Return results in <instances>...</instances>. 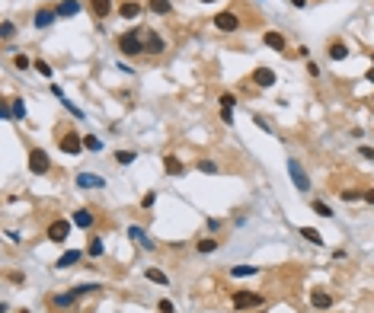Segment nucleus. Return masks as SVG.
Listing matches in <instances>:
<instances>
[{"mask_svg": "<svg viewBox=\"0 0 374 313\" xmlns=\"http://www.w3.org/2000/svg\"><path fill=\"white\" fill-rule=\"evenodd\" d=\"M144 35L147 32H141V29H125L122 35H119V51L122 54H147V48H144Z\"/></svg>", "mask_w": 374, "mask_h": 313, "instance_id": "nucleus-1", "label": "nucleus"}, {"mask_svg": "<svg viewBox=\"0 0 374 313\" xmlns=\"http://www.w3.org/2000/svg\"><path fill=\"white\" fill-rule=\"evenodd\" d=\"M51 169V160H48V153L42 147H32L29 150V173L32 176H45Z\"/></svg>", "mask_w": 374, "mask_h": 313, "instance_id": "nucleus-2", "label": "nucleus"}, {"mask_svg": "<svg viewBox=\"0 0 374 313\" xmlns=\"http://www.w3.org/2000/svg\"><path fill=\"white\" fill-rule=\"evenodd\" d=\"M234 310H253V307H262V294L256 291H234Z\"/></svg>", "mask_w": 374, "mask_h": 313, "instance_id": "nucleus-3", "label": "nucleus"}, {"mask_svg": "<svg viewBox=\"0 0 374 313\" xmlns=\"http://www.w3.org/2000/svg\"><path fill=\"white\" fill-rule=\"evenodd\" d=\"M58 147H61L68 157H77V153L84 150V138H80L77 131H68V134H61V138H58Z\"/></svg>", "mask_w": 374, "mask_h": 313, "instance_id": "nucleus-4", "label": "nucleus"}, {"mask_svg": "<svg viewBox=\"0 0 374 313\" xmlns=\"http://www.w3.org/2000/svg\"><path fill=\"white\" fill-rule=\"evenodd\" d=\"M288 173H291V182H294V189H298V192H307V189H310V179H307V173L301 169V163L294 160V157L288 160Z\"/></svg>", "mask_w": 374, "mask_h": 313, "instance_id": "nucleus-5", "label": "nucleus"}, {"mask_svg": "<svg viewBox=\"0 0 374 313\" xmlns=\"http://www.w3.org/2000/svg\"><path fill=\"white\" fill-rule=\"evenodd\" d=\"M214 29H221V32H237V29H240L237 13H230V10L218 13V16H214Z\"/></svg>", "mask_w": 374, "mask_h": 313, "instance_id": "nucleus-6", "label": "nucleus"}, {"mask_svg": "<svg viewBox=\"0 0 374 313\" xmlns=\"http://www.w3.org/2000/svg\"><path fill=\"white\" fill-rule=\"evenodd\" d=\"M68 233H70V221H64V217L48 224V240H51V243H64Z\"/></svg>", "mask_w": 374, "mask_h": 313, "instance_id": "nucleus-7", "label": "nucleus"}, {"mask_svg": "<svg viewBox=\"0 0 374 313\" xmlns=\"http://www.w3.org/2000/svg\"><path fill=\"white\" fill-rule=\"evenodd\" d=\"M54 19H58V10H48V7H38V10H35V16H32L35 29H51Z\"/></svg>", "mask_w": 374, "mask_h": 313, "instance_id": "nucleus-8", "label": "nucleus"}, {"mask_svg": "<svg viewBox=\"0 0 374 313\" xmlns=\"http://www.w3.org/2000/svg\"><path fill=\"white\" fill-rule=\"evenodd\" d=\"M250 80H253L256 86H259V90H269V86L275 83V70H272V67H256Z\"/></svg>", "mask_w": 374, "mask_h": 313, "instance_id": "nucleus-9", "label": "nucleus"}, {"mask_svg": "<svg viewBox=\"0 0 374 313\" xmlns=\"http://www.w3.org/2000/svg\"><path fill=\"white\" fill-rule=\"evenodd\" d=\"M144 48H147V54H163V48H167V42H163V35L157 29H151L144 35Z\"/></svg>", "mask_w": 374, "mask_h": 313, "instance_id": "nucleus-10", "label": "nucleus"}, {"mask_svg": "<svg viewBox=\"0 0 374 313\" xmlns=\"http://www.w3.org/2000/svg\"><path fill=\"white\" fill-rule=\"evenodd\" d=\"M74 182L80 185V189H102V185H106V179H102V176H96V173H80Z\"/></svg>", "mask_w": 374, "mask_h": 313, "instance_id": "nucleus-11", "label": "nucleus"}, {"mask_svg": "<svg viewBox=\"0 0 374 313\" xmlns=\"http://www.w3.org/2000/svg\"><path fill=\"white\" fill-rule=\"evenodd\" d=\"M54 10H58V16H61V19H70V16H77L80 10H84V3H80V0H61Z\"/></svg>", "mask_w": 374, "mask_h": 313, "instance_id": "nucleus-12", "label": "nucleus"}, {"mask_svg": "<svg viewBox=\"0 0 374 313\" xmlns=\"http://www.w3.org/2000/svg\"><path fill=\"white\" fill-rule=\"evenodd\" d=\"M310 304L317 307V310H329V307H333V297H329V291L313 288V291H310Z\"/></svg>", "mask_w": 374, "mask_h": 313, "instance_id": "nucleus-13", "label": "nucleus"}, {"mask_svg": "<svg viewBox=\"0 0 374 313\" xmlns=\"http://www.w3.org/2000/svg\"><path fill=\"white\" fill-rule=\"evenodd\" d=\"M262 42H266V48H272V51H278V54L285 51V35L282 32H272V29L262 32Z\"/></svg>", "mask_w": 374, "mask_h": 313, "instance_id": "nucleus-14", "label": "nucleus"}, {"mask_svg": "<svg viewBox=\"0 0 374 313\" xmlns=\"http://www.w3.org/2000/svg\"><path fill=\"white\" fill-rule=\"evenodd\" d=\"M326 48H329V58H333V61H345V58H349V45H345L342 38H333Z\"/></svg>", "mask_w": 374, "mask_h": 313, "instance_id": "nucleus-15", "label": "nucleus"}, {"mask_svg": "<svg viewBox=\"0 0 374 313\" xmlns=\"http://www.w3.org/2000/svg\"><path fill=\"white\" fill-rule=\"evenodd\" d=\"M141 3H137V0H125L122 7H119V16H122V19H137V16H141Z\"/></svg>", "mask_w": 374, "mask_h": 313, "instance_id": "nucleus-16", "label": "nucleus"}, {"mask_svg": "<svg viewBox=\"0 0 374 313\" xmlns=\"http://www.w3.org/2000/svg\"><path fill=\"white\" fill-rule=\"evenodd\" d=\"M128 237L135 240V243H141L144 249H153V240H151V237L144 233V227H137V224H131V227H128Z\"/></svg>", "mask_w": 374, "mask_h": 313, "instance_id": "nucleus-17", "label": "nucleus"}, {"mask_svg": "<svg viewBox=\"0 0 374 313\" xmlns=\"http://www.w3.org/2000/svg\"><path fill=\"white\" fill-rule=\"evenodd\" d=\"M163 169H167V176H183V160H179V157H176V153H167V157H163Z\"/></svg>", "mask_w": 374, "mask_h": 313, "instance_id": "nucleus-18", "label": "nucleus"}, {"mask_svg": "<svg viewBox=\"0 0 374 313\" xmlns=\"http://www.w3.org/2000/svg\"><path fill=\"white\" fill-rule=\"evenodd\" d=\"M86 3H90V10H93L96 19H106V16L112 13V0H86Z\"/></svg>", "mask_w": 374, "mask_h": 313, "instance_id": "nucleus-19", "label": "nucleus"}, {"mask_svg": "<svg viewBox=\"0 0 374 313\" xmlns=\"http://www.w3.org/2000/svg\"><path fill=\"white\" fill-rule=\"evenodd\" d=\"M80 259H84V249H68L61 259L54 262V265H58V268H70V265H77Z\"/></svg>", "mask_w": 374, "mask_h": 313, "instance_id": "nucleus-20", "label": "nucleus"}, {"mask_svg": "<svg viewBox=\"0 0 374 313\" xmlns=\"http://www.w3.org/2000/svg\"><path fill=\"white\" fill-rule=\"evenodd\" d=\"M70 224H74V227H84V230H90V227H93V214L86 211V208H80V211H74Z\"/></svg>", "mask_w": 374, "mask_h": 313, "instance_id": "nucleus-21", "label": "nucleus"}, {"mask_svg": "<svg viewBox=\"0 0 374 313\" xmlns=\"http://www.w3.org/2000/svg\"><path fill=\"white\" fill-rule=\"evenodd\" d=\"M144 278H147V281H153V284H163V288H167V284H170V278H167V272H160V268H151V265H147V272H144Z\"/></svg>", "mask_w": 374, "mask_h": 313, "instance_id": "nucleus-22", "label": "nucleus"}, {"mask_svg": "<svg viewBox=\"0 0 374 313\" xmlns=\"http://www.w3.org/2000/svg\"><path fill=\"white\" fill-rule=\"evenodd\" d=\"M256 272H259L256 265H234L230 268V278H253Z\"/></svg>", "mask_w": 374, "mask_h": 313, "instance_id": "nucleus-23", "label": "nucleus"}, {"mask_svg": "<svg viewBox=\"0 0 374 313\" xmlns=\"http://www.w3.org/2000/svg\"><path fill=\"white\" fill-rule=\"evenodd\" d=\"M195 166H199V173H208V176L221 173V166H218L214 160H208V157H199V163H195Z\"/></svg>", "mask_w": 374, "mask_h": 313, "instance_id": "nucleus-24", "label": "nucleus"}, {"mask_svg": "<svg viewBox=\"0 0 374 313\" xmlns=\"http://www.w3.org/2000/svg\"><path fill=\"white\" fill-rule=\"evenodd\" d=\"M170 10H173V0H151V13L170 16Z\"/></svg>", "mask_w": 374, "mask_h": 313, "instance_id": "nucleus-25", "label": "nucleus"}, {"mask_svg": "<svg viewBox=\"0 0 374 313\" xmlns=\"http://www.w3.org/2000/svg\"><path fill=\"white\" fill-rule=\"evenodd\" d=\"M301 237H304L307 243H313V246H323V237H320V230H313V227H301Z\"/></svg>", "mask_w": 374, "mask_h": 313, "instance_id": "nucleus-26", "label": "nucleus"}, {"mask_svg": "<svg viewBox=\"0 0 374 313\" xmlns=\"http://www.w3.org/2000/svg\"><path fill=\"white\" fill-rule=\"evenodd\" d=\"M102 252H106L102 240H100V237H93V240H90V246H86V256H93V259H100Z\"/></svg>", "mask_w": 374, "mask_h": 313, "instance_id": "nucleus-27", "label": "nucleus"}, {"mask_svg": "<svg viewBox=\"0 0 374 313\" xmlns=\"http://www.w3.org/2000/svg\"><path fill=\"white\" fill-rule=\"evenodd\" d=\"M135 157H137L135 150H115V163H119V166H128V163H135Z\"/></svg>", "mask_w": 374, "mask_h": 313, "instance_id": "nucleus-28", "label": "nucleus"}, {"mask_svg": "<svg viewBox=\"0 0 374 313\" xmlns=\"http://www.w3.org/2000/svg\"><path fill=\"white\" fill-rule=\"evenodd\" d=\"M74 300H77V294H74V291H68V294H54L51 304H54V307H70Z\"/></svg>", "mask_w": 374, "mask_h": 313, "instance_id": "nucleus-29", "label": "nucleus"}, {"mask_svg": "<svg viewBox=\"0 0 374 313\" xmlns=\"http://www.w3.org/2000/svg\"><path fill=\"white\" fill-rule=\"evenodd\" d=\"M195 249H199V252H214V249H218V240H214V237H205V240H199V243H195Z\"/></svg>", "mask_w": 374, "mask_h": 313, "instance_id": "nucleus-30", "label": "nucleus"}, {"mask_svg": "<svg viewBox=\"0 0 374 313\" xmlns=\"http://www.w3.org/2000/svg\"><path fill=\"white\" fill-rule=\"evenodd\" d=\"M313 214H320V217H333V208H329L326 205V201H320V198H317V201H313Z\"/></svg>", "mask_w": 374, "mask_h": 313, "instance_id": "nucleus-31", "label": "nucleus"}, {"mask_svg": "<svg viewBox=\"0 0 374 313\" xmlns=\"http://www.w3.org/2000/svg\"><path fill=\"white\" fill-rule=\"evenodd\" d=\"M339 198H342V201H358V198H365V192H358V189H342V192H339Z\"/></svg>", "mask_w": 374, "mask_h": 313, "instance_id": "nucleus-32", "label": "nucleus"}, {"mask_svg": "<svg viewBox=\"0 0 374 313\" xmlns=\"http://www.w3.org/2000/svg\"><path fill=\"white\" fill-rule=\"evenodd\" d=\"M100 147H102V141L96 138V134H86V138H84V150H93V153H96Z\"/></svg>", "mask_w": 374, "mask_h": 313, "instance_id": "nucleus-33", "label": "nucleus"}, {"mask_svg": "<svg viewBox=\"0 0 374 313\" xmlns=\"http://www.w3.org/2000/svg\"><path fill=\"white\" fill-rule=\"evenodd\" d=\"M80 297V294H93V291H100V284H93V281H86V284H77V288H70Z\"/></svg>", "mask_w": 374, "mask_h": 313, "instance_id": "nucleus-34", "label": "nucleus"}, {"mask_svg": "<svg viewBox=\"0 0 374 313\" xmlns=\"http://www.w3.org/2000/svg\"><path fill=\"white\" fill-rule=\"evenodd\" d=\"M10 106H13V115H16V118H26V102H23V99H10Z\"/></svg>", "mask_w": 374, "mask_h": 313, "instance_id": "nucleus-35", "label": "nucleus"}, {"mask_svg": "<svg viewBox=\"0 0 374 313\" xmlns=\"http://www.w3.org/2000/svg\"><path fill=\"white\" fill-rule=\"evenodd\" d=\"M13 32H16V26L10 23V19H3V23H0V35H3V38H13Z\"/></svg>", "mask_w": 374, "mask_h": 313, "instance_id": "nucleus-36", "label": "nucleus"}, {"mask_svg": "<svg viewBox=\"0 0 374 313\" xmlns=\"http://www.w3.org/2000/svg\"><path fill=\"white\" fill-rule=\"evenodd\" d=\"M35 70H38L42 77H48V80H51V74H54V70H51V64H48V61H35Z\"/></svg>", "mask_w": 374, "mask_h": 313, "instance_id": "nucleus-37", "label": "nucleus"}, {"mask_svg": "<svg viewBox=\"0 0 374 313\" xmlns=\"http://www.w3.org/2000/svg\"><path fill=\"white\" fill-rule=\"evenodd\" d=\"M13 64H16L19 70H26V67H29V54H23V51H19V54H13Z\"/></svg>", "mask_w": 374, "mask_h": 313, "instance_id": "nucleus-38", "label": "nucleus"}, {"mask_svg": "<svg viewBox=\"0 0 374 313\" xmlns=\"http://www.w3.org/2000/svg\"><path fill=\"white\" fill-rule=\"evenodd\" d=\"M237 106V96H234V93H224L221 96V109H234Z\"/></svg>", "mask_w": 374, "mask_h": 313, "instance_id": "nucleus-39", "label": "nucleus"}, {"mask_svg": "<svg viewBox=\"0 0 374 313\" xmlns=\"http://www.w3.org/2000/svg\"><path fill=\"white\" fill-rule=\"evenodd\" d=\"M153 201H157V192H147V195H144V201H141V208H144V211H151V208H153Z\"/></svg>", "mask_w": 374, "mask_h": 313, "instance_id": "nucleus-40", "label": "nucleus"}, {"mask_svg": "<svg viewBox=\"0 0 374 313\" xmlns=\"http://www.w3.org/2000/svg\"><path fill=\"white\" fill-rule=\"evenodd\" d=\"M253 122L259 125V128H262V131H269V134H272V125H269V122H266V118H262V115H256V112H253Z\"/></svg>", "mask_w": 374, "mask_h": 313, "instance_id": "nucleus-41", "label": "nucleus"}, {"mask_svg": "<svg viewBox=\"0 0 374 313\" xmlns=\"http://www.w3.org/2000/svg\"><path fill=\"white\" fill-rule=\"evenodd\" d=\"M157 310H160V313H176V307L170 304V300H160V304H157Z\"/></svg>", "mask_w": 374, "mask_h": 313, "instance_id": "nucleus-42", "label": "nucleus"}, {"mask_svg": "<svg viewBox=\"0 0 374 313\" xmlns=\"http://www.w3.org/2000/svg\"><path fill=\"white\" fill-rule=\"evenodd\" d=\"M221 118H224L227 125H234V109H221Z\"/></svg>", "mask_w": 374, "mask_h": 313, "instance_id": "nucleus-43", "label": "nucleus"}, {"mask_svg": "<svg viewBox=\"0 0 374 313\" xmlns=\"http://www.w3.org/2000/svg\"><path fill=\"white\" fill-rule=\"evenodd\" d=\"M358 153H361V157H368V160H374V147H358Z\"/></svg>", "mask_w": 374, "mask_h": 313, "instance_id": "nucleus-44", "label": "nucleus"}, {"mask_svg": "<svg viewBox=\"0 0 374 313\" xmlns=\"http://www.w3.org/2000/svg\"><path fill=\"white\" fill-rule=\"evenodd\" d=\"M7 278H10V281H16V284H23V281H26V278H23V275H19V272H10V275H7Z\"/></svg>", "mask_w": 374, "mask_h": 313, "instance_id": "nucleus-45", "label": "nucleus"}, {"mask_svg": "<svg viewBox=\"0 0 374 313\" xmlns=\"http://www.w3.org/2000/svg\"><path fill=\"white\" fill-rule=\"evenodd\" d=\"M365 201H368V205H374V189H368V192H365Z\"/></svg>", "mask_w": 374, "mask_h": 313, "instance_id": "nucleus-46", "label": "nucleus"}, {"mask_svg": "<svg viewBox=\"0 0 374 313\" xmlns=\"http://www.w3.org/2000/svg\"><path fill=\"white\" fill-rule=\"evenodd\" d=\"M291 7H298V10H304V7H307V0H291Z\"/></svg>", "mask_w": 374, "mask_h": 313, "instance_id": "nucleus-47", "label": "nucleus"}, {"mask_svg": "<svg viewBox=\"0 0 374 313\" xmlns=\"http://www.w3.org/2000/svg\"><path fill=\"white\" fill-rule=\"evenodd\" d=\"M365 80H371V83H374V67H371V70L365 74Z\"/></svg>", "mask_w": 374, "mask_h": 313, "instance_id": "nucleus-48", "label": "nucleus"}, {"mask_svg": "<svg viewBox=\"0 0 374 313\" xmlns=\"http://www.w3.org/2000/svg\"><path fill=\"white\" fill-rule=\"evenodd\" d=\"M199 3H214V0H199Z\"/></svg>", "mask_w": 374, "mask_h": 313, "instance_id": "nucleus-49", "label": "nucleus"}, {"mask_svg": "<svg viewBox=\"0 0 374 313\" xmlns=\"http://www.w3.org/2000/svg\"><path fill=\"white\" fill-rule=\"evenodd\" d=\"M371 64H374V54H371Z\"/></svg>", "mask_w": 374, "mask_h": 313, "instance_id": "nucleus-50", "label": "nucleus"}]
</instances>
